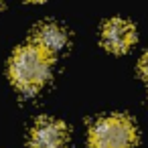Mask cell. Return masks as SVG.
Segmentation results:
<instances>
[{"mask_svg":"<svg viewBox=\"0 0 148 148\" xmlns=\"http://www.w3.org/2000/svg\"><path fill=\"white\" fill-rule=\"evenodd\" d=\"M101 41H103L106 49H110L112 53H126L136 41V31L128 21L112 18L103 27Z\"/></svg>","mask_w":148,"mask_h":148,"instance_id":"277c9868","label":"cell"},{"mask_svg":"<svg viewBox=\"0 0 148 148\" xmlns=\"http://www.w3.org/2000/svg\"><path fill=\"white\" fill-rule=\"evenodd\" d=\"M138 132L128 116H106L89 130V148H134Z\"/></svg>","mask_w":148,"mask_h":148,"instance_id":"7a4b0ae2","label":"cell"},{"mask_svg":"<svg viewBox=\"0 0 148 148\" xmlns=\"http://www.w3.org/2000/svg\"><path fill=\"white\" fill-rule=\"evenodd\" d=\"M67 140H69V130L65 124L43 118L33 126L29 146L31 148H65Z\"/></svg>","mask_w":148,"mask_h":148,"instance_id":"3957f363","label":"cell"},{"mask_svg":"<svg viewBox=\"0 0 148 148\" xmlns=\"http://www.w3.org/2000/svg\"><path fill=\"white\" fill-rule=\"evenodd\" d=\"M138 69H140V73H142V77L144 79H148V53L140 59V65H138Z\"/></svg>","mask_w":148,"mask_h":148,"instance_id":"8992f818","label":"cell"},{"mask_svg":"<svg viewBox=\"0 0 148 148\" xmlns=\"http://www.w3.org/2000/svg\"><path fill=\"white\" fill-rule=\"evenodd\" d=\"M10 79L12 83L25 91H37L51 75V55H47L35 43L21 47L10 59Z\"/></svg>","mask_w":148,"mask_h":148,"instance_id":"6da1fadb","label":"cell"},{"mask_svg":"<svg viewBox=\"0 0 148 148\" xmlns=\"http://www.w3.org/2000/svg\"><path fill=\"white\" fill-rule=\"evenodd\" d=\"M31 2H41V0H31Z\"/></svg>","mask_w":148,"mask_h":148,"instance_id":"52a82bcc","label":"cell"},{"mask_svg":"<svg viewBox=\"0 0 148 148\" xmlns=\"http://www.w3.org/2000/svg\"><path fill=\"white\" fill-rule=\"evenodd\" d=\"M37 47H41L47 55L55 57L59 55L67 43H69V37H67V31L61 29L59 25H53V23H45L41 25L37 31H35V41H33Z\"/></svg>","mask_w":148,"mask_h":148,"instance_id":"5b68a950","label":"cell"}]
</instances>
